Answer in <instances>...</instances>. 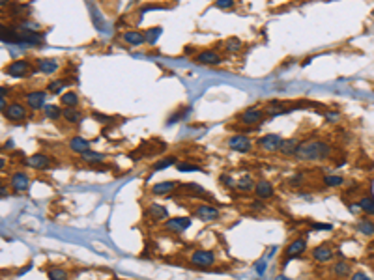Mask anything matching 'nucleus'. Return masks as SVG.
Masks as SVG:
<instances>
[{"label":"nucleus","instance_id":"f257e3e1","mask_svg":"<svg viewBox=\"0 0 374 280\" xmlns=\"http://www.w3.org/2000/svg\"><path fill=\"white\" fill-rule=\"evenodd\" d=\"M331 155L330 144L322 140H310V142H301L296 151V157L301 161H314V159H328Z\"/></svg>","mask_w":374,"mask_h":280},{"label":"nucleus","instance_id":"f03ea898","mask_svg":"<svg viewBox=\"0 0 374 280\" xmlns=\"http://www.w3.org/2000/svg\"><path fill=\"white\" fill-rule=\"evenodd\" d=\"M189 261L195 267H200V269H206V267H212L215 263V254L212 250H195L191 256H189Z\"/></svg>","mask_w":374,"mask_h":280},{"label":"nucleus","instance_id":"7ed1b4c3","mask_svg":"<svg viewBox=\"0 0 374 280\" xmlns=\"http://www.w3.org/2000/svg\"><path fill=\"white\" fill-rule=\"evenodd\" d=\"M305 250H307V239L305 237L294 239L288 247L285 249V261H283V265H286L290 259L298 258L299 254H303Z\"/></svg>","mask_w":374,"mask_h":280},{"label":"nucleus","instance_id":"20e7f679","mask_svg":"<svg viewBox=\"0 0 374 280\" xmlns=\"http://www.w3.org/2000/svg\"><path fill=\"white\" fill-rule=\"evenodd\" d=\"M189 226H191V218L189 217H172L167 218V222H165V230L171 232V234H183Z\"/></svg>","mask_w":374,"mask_h":280},{"label":"nucleus","instance_id":"39448f33","mask_svg":"<svg viewBox=\"0 0 374 280\" xmlns=\"http://www.w3.org/2000/svg\"><path fill=\"white\" fill-rule=\"evenodd\" d=\"M283 136L281 135H275V133H269V135L266 136H262L260 140H258V146L264 150V151H277V150H281V144H283Z\"/></svg>","mask_w":374,"mask_h":280},{"label":"nucleus","instance_id":"423d86ee","mask_svg":"<svg viewBox=\"0 0 374 280\" xmlns=\"http://www.w3.org/2000/svg\"><path fill=\"white\" fill-rule=\"evenodd\" d=\"M195 217L204 220V222H210L219 217V209L212 206V204H202V206H197L195 208Z\"/></svg>","mask_w":374,"mask_h":280},{"label":"nucleus","instance_id":"0eeeda50","mask_svg":"<svg viewBox=\"0 0 374 280\" xmlns=\"http://www.w3.org/2000/svg\"><path fill=\"white\" fill-rule=\"evenodd\" d=\"M228 148L240 153H247V151H251V140L245 135H232L228 138Z\"/></svg>","mask_w":374,"mask_h":280},{"label":"nucleus","instance_id":"6e6552de","mask_svg":"<svg viewBox=\"0 0 374 280\" xmlns=\"http://www.w3.org/2000/svg\"><path fill=\"white\" fill-rule=\"evenodd\" d=\"M28 69H30V62L26 60H15L11 62L8 67H6V73L10 77H15V79H21V77H26L28 75Z\"/></svg>","mask_w":374,"mask_h":280},{"label":"nucleus","instance_id":"1a4fd4ad","mask_svg":"<svg viewBox=\"0 0 374 280\" xmlns=\"http://www.w3.org/2000/svg\"><path fill=\"white\" fill-rule=\"evenodd\" d=\"M262 120H264V112L258 110V108H249V110H245V112H242V114L238 116V122L245 125H257Z\"/></svg>","mask_w":374,"mask_h":280},{"label":"nucleus","instance_id":"9d476101","mask_svg":"<svg viewBox=\"0 0 374 280\" xmlns=\"http://www.w3.org/2000/svg\"><path fill=\"white\" fill-rule=\"evenodd\" d=\"M310 256H312L314 261H318V263H328V261L333 259V250L330 249L328 245H318V247L312 249Z\"/></svg>","mask_w":374,"mask_h":280},{"label":"nucleus","instance_id":"9b49d317","mask_svg":"<svg viewBox=\"0 0 374 280\" xmlns=\"http://www.w3.org/2000/svg\"><path fill=\"white\" fill-rule=\"evenodd\" d=\"M4 116H6L8 120L19 122V120H24V116H26V108H24L21 103H11V105H8V108L4 110Z\"/></svg>","mask_w":374,"mask_h":280},{"label":"nucleus","instance_id":"f8f14e48","mask_svg":"<svg viewBox=\"0 0 374 280\" xmlns=\"http://www.w3.org/2000/svg\"><path fill=\"white\" fill-rule=\"evenodd\" d=\"M10 185L15 193H22V191H26V189H28L30 181H28V176H26V174H22V172H15V174L10 177Z\"/></svg>","mask_w":374,"mask_h":280},{"label":"nucleus","instance_id":"ddd939ff","mask_svg":"<svg viewBox=\"0 0 374 280\" xmlns=\"http://www.w3.org/2000/svg\"><path fill=\"white\" fill-rule=\"evenodd\" d=\"M255 194H257L258 200H267V198L273 196V185L267 179H260L255 185Z\"/></svg>","mask_w":374,"mask_h":280},{"label":"nucleus","instance_id":"4468645a","mask_svg":"<svg viewBox=\"0 0 374 280\" xmlns=\"http://www.w3.org/2000/svg\"><path fill=\"white\" fill-rule=\"evenodd\" d=\"M331 273L337 277V279H346L352 275V263L346 261V259H339L337 263H333Z\"/></svg>","mask_w":374,"mask_h":280},{"label":"nucleus","instance_id":"2eb2a0df","mask_svg":"<svg viewBox=\"0 0 374 280\" xmlns=\"http://www.w3.org/2000/svg\"><path fill=\"white\" fill-rule=\"evenodd\" d=\"M26 103L30 108L38 110V108H45V92L42 90H36V92H30L26 95Z\"/></svg>","mask_w":374,"mask_h":280},{"label":"nucleus","instance_id":"dca6fc26","mask_svg":"<svg viewBox=\"0 0 374 280\" xmlns=\"http://www.w3.org/2000/svg\"><path fill=\"white\" fill-rule=\"evenodd\" d=\"M26 165L30 166V168H38V170H45V168H49L51 166V159L47 155H42V153H34V155L28 157V161H26Z\"/></svg>","mask_w":374,"mask_h":280},{"label":"nucleus","instance_id":"f3484780","mask_svg":"<svg viewBox=\"0 0 374 280\" xmlns=\"http://www.w3.org/2000/svg\"><path fill=\"white\" fill-rule=\"evenodd\" d=\"M195 62L204 64V65H215V64L221 62V56L215 51H202L200 54H197Z\"/></svg>","mask_w":374,"mask_h":280},{"label":"nucleus","instance_id":"a211bd4d","mask_svg":"<svg viewBox=\"0 0 374 280\" xmlns=\"http://www.w3.org/2000/svg\"><path fill=\"white\" fill-rule=\"evenodd\" d=\"M69 150L71 151H75V153H85V151H88L90 150V142L86 140V138H83V136H73L71 140H69Z\"/></svg>","mask_w":374,"mask_h":280},{"label":"nucleus","instance_id":"6ab92c4d","mask_svg":"<svg viewBox=\"0 0 374 280\" xmlns=\"http://www.w3.org/2000/svg\"><path fill=\"white\" fill-rule=\"evenodd\" d=\"M178 187L176 181H161V183H155L152 187V194H157V196H163V194H169L174 189Z\"/></svg>","mask_w":374,"mask_h":280},{"label":"nucleus","instance_id":"aec40b11","mask_svg":"<svg viewBox=\"0 0 374 280\" xmlns=\"http://www.w3.org/2000/svg\"><path fill=\"white\" fill-rule=\"evenodd\" d=\"M299 142L298 138H285L283 140V144H281V153L283 155H296V151H298V148H299Z\"/></svg>","mask_w":374,"mask_h":280},{"label":"nucleus","instance_id":"412c9836","mask_svg":"<svg viewBox=\"0 0 374 280\" xmlns=\"http://www.w3.org/2000/svg\"><path fill=\"white\" fill-rule=\"evenodd\" d=\"M355 226H357V230H359L363 236H367V237H373L374 236V220L371 217L359 218Z\"/></svg>","mask_w":374,"mask_h":280},{"label":"nucleus","instance_id":"4be33fe9","mask_svg":"<svg viewBox=\"0 0 374 280\" xmlns=\"http://www.w3.org/2000/svg\"><path fill=\"white\" fill-rule=\"evenodd\" d=\"M124 42H128L129 45H140V43L146 42V38H144L142 32L128 30V32H124Z\"/></svg>","mask_w":374,"mask_h":280},{"label":"nucleus","instance_id":"5701e85b","mask_svg":"<svg viewBox=\"0 0 374 280\" xmlns=\"http://www.w3.org/2000/svg\"><path fill=\"white\" fill-rule=\"evenodd\" d=\"M62 116L66 118V122H69V124H81L83 122V112L79 110V108H64V112H62Z\"/></svg>","mask_w":374,"mask_h":280},{"label":"nucleus","instance_id":"b1692460","mask_svg":"<svg viewBox=\"0 0 374 280\" xmlns=\"http://www.w3.org/2000/svg\"><path fill=\"white\" fill-rule=\"evenodd\" d=\"M60 103L64 105L66 108H77V105H79V95L75 92H66L62 93V97H60Z\"/></svg>","mask_w":374,"mask_h":280},{"label":"nucleus","instance_id":"393cba45","mask_svg":"<svg viewBox=\"0 0 374 280\" xmlns=\"http://www.w3.org/2000/svg\"><path fill=\"white\" fill-rule=\"evenodd\" d=\"M148 213L155 218V220H163V218L169 217V211H167V208H163V206H159V204H152V206L148 208Z\"/></svg>","mask_w":374,"mask_h":280},{"label":"nucleus","instance_id":"a878e982","mask_svg":"<svg viewBox=\"0 0 374 280\" xmlns=\"http://www.w3.org/2000/svg\"><path fill=\"white\" fill-rule=\"evenodd\" d=\"M357 206H359L361 211L367 213V217H369V215H374V198L373 196H363L359 202H357Z\"/></svg>","mask_w":374,"mask_h":280},{"label":"nucleus","instance_id":"bb28decb","mask_svg":"<svg viewBox=\"0 0 374 280\" xmlns=\"http://www.w3.org/2000/svg\"><path fill=\"white\" fill-rule=\"evenodd\" d=\"M47 277H49V280H69L67 271H64L62 267H49L47 269Z\"/></svg>","mask_w":374,"mask_h":280},{"label":"nucleus","instance_id":"cd10ccee","mask_svg":"<svg viewBox=\"0 0 374 280\" xmlns=\"http://www.w3.org/2000/svg\"><path fill=\"white\" fill-rule=\"evenodd\" d=\"M255 185H257V183L251 179V176L240 177V179H238V183H236V187H238L242 193H249V191H253V189H255Z\"/></svg>","mask_w":374,"mask_h":280},{"label":"nucleus","instance_id":"c85d7f7f","mask_svg":"<svg viewBox=\"0 0 374 280\" xmlns=\"http://www.w3.org/2000/svg\"><path fill=\"white\" fill-rule=\"evenodd\" d=\"M38 67L42 73H54L58 69V62L56 60H40L38 62Z\"/></svg>","mask_w":374,"mask_h":280},{"label":"nucleus","instance_id":"c756f323","mask_svg":"<svg viewBox=\"0 0 374 280\" xmlns=\"http://www.w3.org/2000/svg\"><path fill=\"white\" fill-rule=\"evenodd\" d=\"M324 185L326 187H331V189H335V187H342L344 185V179H342V176H324Z\"/></svg>","mask_w":374,"mask_h":280},{"label":"nucleus","instance_id":"7c9ffc66","mask_svg":"<svg viewBox=\"0 0 374 280\" xmlns=\"http://www.w3.org/2000/svg\"><path fill=\"white\" fill-rule=\"evenodd\" d=\"M172 165H178V161H176V157H165V159H161L157 161L155 165H154V170L157 172V170H165V168H169Z\"/></svg>","mask_w":374,"mask_h":280},{"label":"nucleus","instance_id":"2f4dec72","mask_svg":"<svg viewBox=\"0 0 374 280\" xmlns=\"http://www.w3.org/2000/svg\"><path fill=\"white\" fill-rule=\"evenodd\" d=\"M62 112L64 110H60V107H56V105H45V116L51 118V120H58L62 116Z\"/></svg>","mask_w":374,"mask_h":280},{"label":"nucleus","instance_id":"473e14b6","mask_svg":"<svg viewBox=\"0 0 374 280\" xmlns=\"http://www.w3.org/2000/svg\"><path fill=\"white\" fill-rule=\"evenodd\" d=\"M81 157H83V161H86V163H97V161H103V159H105L103 153H97V151H92V150L85 151Z\"/></svg>","mask_w":374,"mask_h":280},{"label":"nucleus","instance_id":"72a5a7b5","mask_svg":"<svg viewBox=\"0 0 374 280\" xmlns=\"http://www.w3.org/2000/svg\"><path fill=\"white\" fill-rule=\"evenodd\" d=\"M159 36H161V28H159V26H157V28H150V30L144 32V38H146V42H148V43H155Z\"/></svg>","mask_w":374,"mask_h":280},{"label":"nucleus","instance_id":"f704fd0d","mask_svg":"<svg viewBox=\"0 0 374 280\" xmlns=\"http://www.w3.org/2000/svg\"><path fill=\"white\" fill-rule=\"evenodd\" d=\"M176 168L180 170V172H202V168L197 165H191V163H178Z\"/></svg>","mask_w":374,"mask_h":280},{"label":"nucleus","instance_id":"c9c22d12","mask_svg":"<svg viewBox=\"0 0 374 280\" xmlns=\"http://www.w3.org/2000/svg\"><path fill=\"white\" fill-rule=\"evenodd\" d=\"M226 51H240V47H242V43H240V40H236V38H230V40H226Z\"/></svg>","mask_w":374,"mask_h":280},{"label":"nucleus","instance_id":"e433bc0d","mask_svg":"<svg viewBox=\"0 0 374 280\" xmlns=\"http://www.w3.org/2000/svg\"><path fill=\"white\" fill-rule=\"evenodd\" d=\"M64 86H66V81H54V83L49 84V92L60 93L62 90H64Z\"/></svg>","mask_w":374,"mask_h":280},{"label":"nucleus","instance_id":"4c0bfd02","mask_svg":"<svg viewBox=\"0 0 374 280\" xmlns=\"http://www.w3.org/2000/svg\"><path fill=\"white\" fill-rule=\"evenodd\" d=\"M215 6H217V8H221V10H226V8H232V6H234V2H232V0H217V2H215Z\"/></svg>","mask_w":374,"mask_h":280},{"label":"nucleus","instance_id":"58836bf2","mask_svg":"<svg viewBox=\"0 0 374 280\" xmlns=\"http://www.w3.org/2000/svg\"><path fill=\"white\" fill-rule=\"evenodd\" d=\"M350 280H373V279H371L367 273H363V271H355Z\"/></svg>","mask_w":374,"mask_h":280},{"label":"nucleus","instance_id":"ea45409f","mask_svg":"<svg viewBox=\"0 0 374 280\" xmlns=\"http://www.w3.org/2000/svg\"><path fill=\"white\" fill-rule=\"evenodd\" d=\"M221 181H223V185H226V187H236V183H238V181H234L232 177L226 176V174H223V176H221Z\"/></svg>","mask_w":374,"mask_h":280},{"label":"nucleus","instance_id":"a19ab883","mask_svg":"<svg viewBox=\"0 0 374 280\" xmlns=\"http://www.w3.org/2000/svg\"><path fill=\"white\" fill-rule=\"evenodd\" d=\"M312 228H314V230H326V232H330L333 226H331V224H328V222H316V224H312Z\"/></svg>","mask_w":374,"mask_h":280},{"label":"nucleus","instance_id":"79ce46f5","mask_svg":"<svg viewBox=\"0 0 374 280\" xmlns=\"http://www.w3.org/2000/svg\"><path fill=\"white\" fill-rule=\"evenodd\" d=\"M326 118H328V122H337L341 118V114L339 112H326Z\"/></svg>","mask_w":374,"mask_h":280},{"label":"nucleus","instance_id":"37998d69","mask_svg":"<svg viewBox=\"0 0 374 280\" xmlns=\"http://www.w3.org/2000/svg\"><path fill=\"white\" fill-rule=\"evenodd\" d=\"M266 271V261H258L257 263V275H264Z\"/></svg>","mask_w":374,"mask_h":280},{"label":"nucleus","instance_id":"c03bdc74","mask_svg":"<svg viewBox=\"0 0 374 280\" xmlns=\"http://www.w3.org/2000/svg\"><path fill=\"white\" fill-rule=\"evenodd\" d=\"M92 116H94V120H101V122H105V124L110 122V118H109V116H103V114H99V112H94Z\"/></svg>","mask_w":374,"mask_h":280},{"label":"nucleus","instance_id":"a18cd8bd","mask_svg":"<svg viewBox=\"0 0 374 280\" xmlns=\"http://www.w3.org/2000/svg\"><path fill=\"white\" fill-rule=\"evenodd\" d=\"M253 209H258V211H264L266 209V206L262 204V200H258V202H253V206H251Z\"/></svg>","mask_w":374,"mask_h":280},{"label":"nucleus","instance_id":"49530a36","mask_svg":"<svg viewBox=\"0 0 374 280\" xmlns=\"http://www.w3.org/2000/svg\"><path fill=\"white\" fill-rule=\"evenodd\" d=\"M0 194H2V198H8V191H6V187L4 185L0 187Z\"/></svg>","mask_w":374,"mask_h":280},{"label":"nucleus","instance_id":"de8ad7c7","mask_svg":"<svg viewBox=\"0 0 374 280\" xmlns=\"http://www.w3.org/2000/svg\"><path fill=\"white\" fill-rule=\"evenodd\" d=\"M275 280H292V279H288V277H285V275H277V277H275Z\"/></svg>","mask_w":374,"mask_h":280}]
</instances>
